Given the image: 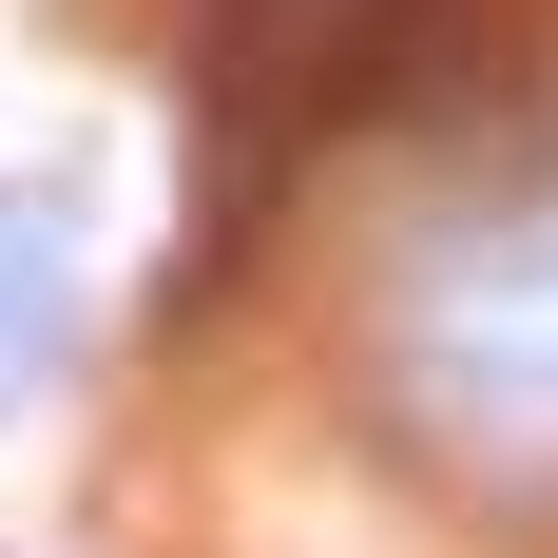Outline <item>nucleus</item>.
<instances>
[{
    "label": "nucleus",
    "mask_w": 558,
    "mask_h": 558,
    "mask_svg": "<svg viewBox=\"0 0 558 558\" xmlns=\"http://www.w3.org/2000/svg\"><path fill=\"white\" fill-rule=\"evenodd\" d=\"M386 404L482 482H558V173L444 213L386 270Z\"/></svg>",
    "instance_id": "f257e3e1"
},
{
    "label": "nucleus",
    "mask_w": 558,
    "mask_h": 558,
    "mask_svg": "<svg viewBox=\"0 0 558 558\" xmlns=\"http://www.w3.org/2000/svg\"><path fill=\"white\" fill-rule=\"evenodd\" d=\"M77 270H97V213H77L58 173H0V404L58 386V347H77Z\"/></svg>",
    "instance_id": "f03ea898"
}]
</instances>
